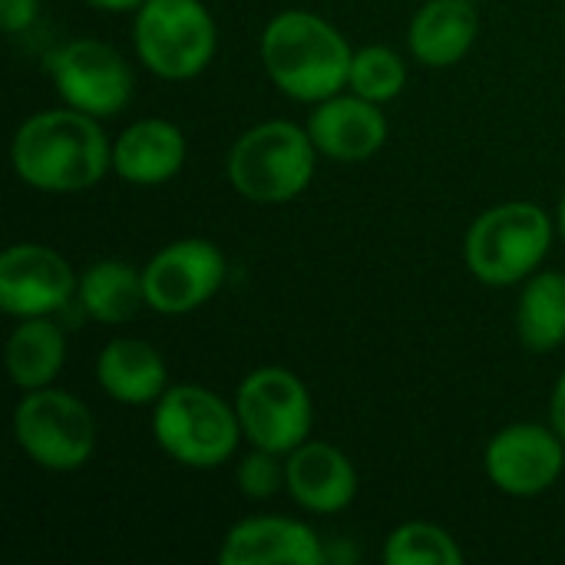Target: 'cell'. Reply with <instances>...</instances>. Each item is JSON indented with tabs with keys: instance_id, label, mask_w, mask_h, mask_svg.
I'll return each instance as SVG.
<instances>
[{
	"instance_id": "1",
	"label": "cell",
	"mask_w": 565,
	"mask_h": 565,
	"mask_svg": "<svg viewBox=\"0 0 565 565\" xmlns=\"http://www.w3.org/2000/svg\"><path fill=\"white\" fill-rule=\"evenodd\" d=\"M10 166L17 179L36 192H86L113 172V139L106 136L103 119L63 103L33 113L17 126Z\"/></svg>"
},
{
	"instance_id": "2",
	"label": "cell",
	"mask_w": 565,
	"mask_h": 565,
	"mask_svg": "<svg viewBox=\"0 0 565 565\" xmlns=\"http://www.w3.org/2000/svg\"><path fill=\"white\" fill-rule=\"evenodd\" d=\"M262 63L268 79L295 103H321L348 89L354 50L348 36L311 10H281L262 30Z\"/></svg>"
},
{
	"instance_id": "3",
	"label": "cell",
	"mask_w": 565,
	"mask_h": 565,
	"mask_svg": "<svg viewBox=\"0 0 565 565\" xmlns=\"http://www.w3.org/2000/svg\"><path fill=\"white\" fill-rule=\"evenodd\" d=\"M318 149L305 126L288 119H265L245 129L228 156V185L255 205H285L308 192L318 172Z\"/></svg>"
},
{
	"instance_id": "4",
	"label": "cell",
	"mask_w": 565,
	"mask_h": 565,
	"mask_svg": "<svg viewBox=\"0 0 565 565\" xmlns=\"http://www.w3.org/2000/svg\"><path fill=\"white\" fill-rule=\"evenodd\" d=\"M556 238V218L536 202H500L463 235V265L487 288H513L540 271Z\"/></svg>"
},
{
	"instance_id": "5",
	"label": "cell",
	"mask_w": 565,
	"mask_h": 565,
	"mask_svg": "<svg viewBox=\"0 0 565 565\" xmlns=\"http://www.w3.org/2000/svg\"><path fill=\"white\" fill-rule=\"evenodd\" d=\"M152 437L175 463L189 470H215L238 454L245 434L235 404L199 384H169L152 404Z\"/></svg>"
},
{
	"instance_id": "6",
	"label": "cell",
	"mask_w": 565,
	"mask_h": 565,
	"mask_svg": "<svg viewBox=\"0 0 565 565\" xmlns=\"http://www.w3.org/2000/svg\"><path fill=\"white\" fill-rule=\"evenodd\" d=\"M139 63L169 83L202 76L218 50V26L202 0H146L132 13Z\"/></svg>"
},
{
	"instance_id": "7",
	"label": "cell",
	"mask_w": 565,
	"mask_h": 565,
	"mask_svg": "<svg viewBox=\"0 0 565 565\" xmlns=\"http://www.w3.org/2000/svg\"><path fill=\"white\" fill-rule=\"evenodd\" d=\"M13 440L46 473H76L96 450L93 411L60 387L23 391L13 407Z\"/></svg>"
},
{
	"instance_id": "8",
	"label": "cell",
	"mask_w": 565,
	"mask_h": 565,
	"mask_svg": "<svg viewBox=\"0 0 565 565\" xmlns=\"http://www.w3.org/2000/svg\"><path fill=\"white\" fill-rule=\"evenodd\" d=\"M235 414L252 447L288 457L311 440L315 404L308 384L288 367H255L235 391Z\"/></svg>"
},
{
	"instance_id": "9",
	"label": "cell",
	"mask_w": 565,
	"mask_h": 565,
	"mask_svg": "<svg viewBox=\"0 0 565 565\" xmlns=\"http://www.w3.org/2000/svg\"><path fill=\"white\" fill-rule=\"evenodd\" d=\"M46 73L60 99L96 119L119 116L136 96L129 60L106 40L76 36L46 56Z\"/></svg>"
},
{
	"instance_id": "10",
	"label": "cell",
	"mask_w": 565,
	"mask_h": 565,
	"mask_svg": "<svg viewBox=\"0 0 565 565\" xmlns=\"http://www.w3.org/2000/svg\"><path fill=\"white\" fill-rule=\"evenodd\" d=\"M225 278V252L209 238H175L142 265L146 305L166 318H182L205 308L222 291Z\"/></svg>"
},
{
	"instance_id": "11",
	"label": "cell",
	"mask_w": 565,
	"mask_h": 565,
	"mask_svg": "<svg viewBox=\"0 0 565 565\" xmlns=\"http://www.w3.org/2000/svg\"><path fill=\"white\" fill-rule=\"evenodd\" d=\"M79 278L50 245L17 242L0 255V311L23 318H53L76 301Z\"/></svg>"
},
{
	"instance_id": "12",
	"label": "cell",
	"mask_w": 565,
	"mask_h": 565,
	"mask_svg": "<svg viewBox=\"0 0 565 565\" xmlns=\"http://www.w3.org/2000/svg\"><path fill=\"white\" fill-rule=\"evenodd\" d=\"M487 480L513 500H533L556 487L565 470V440L543 424H510L483 450Z\"/></svg>"
},
{
	"instance_id": "13",
	"label": "cell",
	"mask_w": 565,
	"mask_h": 565,
	"mask_svg": "<svg viewBox=\"0 0 565 565\" xmlns=\"http://www.w3.org/2000/svg\"><path fill=\"white\" fill-rule=\"evenodd\" d=\"M315 149L324 159L334 162H364L377 156L387 142V116L381 103H371L358 93H334L321 103H315L308 122H305Z\"/></svg>"
},
{
	"instance_id": "14",
	"label": "cell",
	"mask_w": 565,
	"mask_h": 565,
	"mask_svg": "<svg viewBox=\"0 0 565 565\" xmlns=\"http://www.w3.org/2000/svg\"><path fill=\"white\" fill-rule=\"evenodd\" d=\"M285 493L308 513L334 516L358 500V470L334 444L305 440L285 457Z\"/></svg>"
},
{
	"instance_id": "15",
	"label": "cell",
	"mask_w": 565,
	"mask_h": 565,
	"mask_svg": "<svg viewBox=\"0 0 565 565\" xmlns=\"http://www.w3.org/2000/svg\"><path fill=\"white\" fill-rule=\"evenodd\" d=\"M222 565H321L328 550L318 533L291 516H248L235 523L218 550Z\"/></svg>"
},
{
	"instance_id": "16",
	"label": "cell",
	"mask_w": 565,
	"mask_h": 565,
	"mask_svg": "<svg viewBox=\"0 0 565 565\" xmlns=\"http://www.w3.org/2000/svg\"><path fill=\"white\" fill-rule=\"evenodd\" d=\"M185 132L162 116L136 119L113 139V172L139 189L172 182L185 169Z\"/></svg>"
},
{
	"instance_id": "17",
	"label": "cell",
	"mask_w": 565,
	"mask_h": 565,
	"mask_svg": "<svg viewBox=\"0 0 565 565\" xmlns=\"http://www.w3.org/2000/svg\"><path fill=\"white\" fill-rule=\"evenodd\" d=\"M96 384L122 407H149L169 391V367L156 344L142 338H113L96 354Z\"/></svg>"
},
{
	"instance_id": "18",
	"label": "cell",
	"mask_w": 565,
	"mask_h": 565,
	"mask_svg": "<svg viewBox=\"0 0 565 565\" xmlns=\"http://www.w3.org/2000/svg\"><path fill=\"white\" fill-rule=\"evenodd\" d=\"M480 36V10L473 0H424L411 17L407 46L430 70L457 66Z\"/></svg>"
},
{
	"instance_id": "19",
	"label": "cell",
	"mask_w": 565,
	"mask_h": 565,
	"mask_svg": "<svg viewBox=\"0 0 565 565\" xmlns=\"http://www.w3.org/2000/svg\"><path fill=\"white\" fill-rule=\"evenodd\" d=\"M3 361L13 387H50L66 364V334L53 318H23L7 338Z\"/></svg>"
},
{
	"instance_id": "20",
	"label": "cell",
	"mask_w": 565,
	"mask_h": 565,
	"mask_svg": "<svg viewBox=\"0 0 565 565\" xmlns=\"http://www.w3.org/2000/svg\"><path fill=\"white\" fill-rule=\"evenodd\" d=\"M76 305L96 324H126V321H132L142 308H149L146 305L142 268H132V265L116 262V258L89 265L79 275Z\"/></svg>"
},
{
	"instance_id": "21",
	"label": "cell",
	"mask_w": 565,
	"mask_h": 565,
	"mask_svg": "<svg viewBox=\"0 0 565 565\" xmlns=\"http://www.w3.org/2000/svg\"><path fill=\"white\" fill-rule=\"evenodd\" d=\"M516 338L533 354L565 344V271H536L523 281L516 301Z\"/></svg>"
},
{
	"instance_id": "22",
	"label": "cell",
	"mask_w": 565,
	"mask_h": 565,
	"mask_svg": "<svg viewBox=\"0 0 565 565\" xmlns=\"http://www.w3.org/2000/svg\"><path fill=\"white\" fill-rule=\"evenodd\" d=\"M384 565H463V550L457 536L437 523L411 520L391 530L381 550Z\"/></svg>"
},
{
	"instance_id": "23",
	"label": "cell",
	"mask_w": 565,
	"mask_h": 565,
	"mask_svg": "<svg viewBox=\"0 0 565 565\" xmlns=\"http://www.w3.org/2000/svg\"><path fill=\"white\" fill-rule=\"evenodd\" d=\"M407 86V63L397 50L384 43H371L354 50L351 73H348V89L371 99V103H391L404 93Z\"/></svg>"
},
{
	"instance_id": "24",
	"label": "cell",
	"mask_w": 565,
	"mask_h": 565,
	"mask_svg": "<svg viewBox=\"0 0 565 565\" xmlns=\"http://www.w3.org/2000/svg\"><path fill=\"white\" fill-rule=\"evenodd\" d=\"M285 457L281 454H271V450H262V447H252V454L238 457V467H235V483H238V493L245 500H255V503H265L271 497H278L285 490Z\"/></svg>"
},
{
	"instance_id": "25",
	"label": "cell",
	"mask_w": 565,
	"mask_h": 565,
	"mask_svg": "<svg viewBox=\"0 0 565 565\" xmlns=\"http://www.w3.org/2000/svg\"><path fill=\"white\" fill-rule=\"evenodd\" d=\"M40 17V0H0V23L7 33H20L33 26Z\"/></svg>"
},
{
	"instance_id": "26",
	"label": "cell",
	"mask_w": 565,
	"mask_h": 565,
	"mask_svg": "<svg viewBox=\"0 0 565 565\" xmlns=\"http://www.w3.org/2000/svg\"><path fill=\"white\" fill-rule=\"evenodd\" d=\"M550 424L565 440V371L559 374V381L553 387V397H550Z\"/></svg>"
},
{
	"instance_id": "27",
	"label": "cell",
	"mask_w": 565,
	"mask_h": 565,
	"mask_svg": "<svg viewBox=\"0 0 565 565\" xmlns=\"http://www.w3.org/2000/svg\"><path fill=\"white\" fill-rule=\"evenodd\" d=\"M99 13H136L146 0H83Z\"/></svg>"
},
{
	"instance_id": "28",
	"label": "cell",
	"mask_w": 565,
	"mask_h": 565,
	"mask_svg": "<svg viewBox=\"0 0 565 565\" xmlns=\"http://www.w3.org/2000/svg\"><path fill=\"white\" fill-rule=\"evenodd\" d=\"M556 232H559V238L565 242V192L563 199H559V209H556Z\"/></svg>"
}]
</instances>
